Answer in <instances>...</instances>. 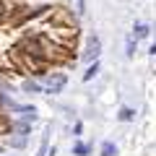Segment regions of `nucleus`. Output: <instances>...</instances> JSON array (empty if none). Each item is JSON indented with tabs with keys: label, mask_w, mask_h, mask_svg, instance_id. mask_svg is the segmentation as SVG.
<instances>
[{
	"label": "nucleus",
	"mask_w": 156,
	"mask_h": 156,
	"mask_svg": "<svg viewBox=\"0 0 156 156\" xmlns=\"http://www.w3.org/2000/svg\"><path fill=\"white\" fill-rule=\"evenodd\" d=\"M101 154H104V156H115V154H117L115 143H104V148H101Z\"/></svg>",
	"instance_id": "nucleus-7"
},
{
	"label": "nucleus",
	"mask_w": 156,
	"mask_h": 156,
	"mask_svg": "<svg viewBox=\"0 0 156 156\" xmlns=\"http://www.w3.org/2000/svg\"><path fill=\"white\" fill-rule=\"evenodd\" d=\"M120 117H122V120H130V117H133V112H130V109H122V112H120Z\"/></svg>",
	"instance_id": "nucleus-10"
},
{
	"label": "nucleus",
	"mask_w": 156,
	"mask_h": 156,
	"mask_svg": "<svg viewBox=\"0 0 156 156\" xmlns=\"http://www.w3.org/2000/svg\"><path fill=\"white\" fill-rule=\"evenodd\" d=\"M89 146H86V143H76V146H73V154H76V156H86V154H89Z\"/></svg>",
	"instance_id": "nucleus-4"
},
{
	"label": "nucleus",
	"mask_w": 156,
	"mask_h": 156,
	"mask_svg": "<svg viewBox=\"0 0 156 156\" xmlns=\"http://www.w3.org/2000/svg\"><path fill=\"white\" fill-rule=\"evenodd\" d=\"M99 52H101V42H99V37H91V39H89V50H86L83 60H86V62H96V60H99Z\"/></svg>",
	"instance_id": "nucleus-1"
},
{
	"label": "nucleus",
	"mask_w": 156,
	"mask_h": 156,
	"mask_svg": "<svg viewBox=\"0 0 156 156\" xmlns=\"http://www.w3.org/2000/svg\"><path fill=\"white\" fill-rule=\"evenodd\" d=\"M23 89H26V91H39V83H34V81H26V83H23Z\"/></svg>",
	"instance_id": "nucleus-9"
},
{
	"label": "nucleus",
	"mask_w": 156,
	"mask_h": 156,
	"mask_svg": "<svg viewBox=\"0 0 156 156\" xmlns=\"http://www.w3.org/2000/svg\"><path fill=\"white\" fill-rule=\"evenodd\" d=\"M125 52H128V57H133V52H135V37H128V47H125Z\"/></svg>",
	"instance_id": "nucleus-6"
},
{
	"label": "nucleus",
	"mask_w": 156,
	"mask_h": 156,
	"mask_svg": "<svg viewBox=\"0 0 156 156\" xmlns=\"http://www.w3.org/2000/svg\"><path fill=\"white\" fill-rule=\"evenodd\" d=\"M148 23H135V29H133V37L135 39H140V37H148Z\"/></svg>",
	"instance_id": "nucleus-3"
},
{
	"label": "nucleus",
	"mask_w": 156,
	"mask_h": 156,
	"mask_svg": "<svg viewBox=\"0 0 156 156\" xmlns=\"http://www.w3.org/2000/svg\"><path fill=\"white\" fill-rule=\"evenodd\" d=\"M8 146H16V148H23V146H26V140H23V138H13V140H8Z\"/></svg>",
	"instance_id": "nucleus-8"
},
{
	"label": "nucleus",
	"mask_w": 156,
	"mask_h": 156,
	"mask_svg": "<svg viewBox=\"0 0 156 156\" xmlns=\"http://www.w3.org/2000/svg\"><path fill=\"white\" fill-rule=\"evenodd\" d=\"M96 73H99V62H91V68H89V70H86V76H83V81H91V78H94Z\"/></svg>",
	"instance_id": "nucleus-5"
},
{
	"label": "nucleus",
	"mask_w": 156,
	"mask_h": 156,
	"mask_svg": "<svg viewBox=\"0 0 156 156\" xmlns=\"http://www.w3.org/2000/svg\"><path fill=\"white\" fill-rule=\"evenodd\" d=\"M62 86H65V78H62V76H55L50 83H47V91H60Z\"/></svg>",
	"instance_id": "nucleus-2"
}]
</instances>
